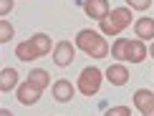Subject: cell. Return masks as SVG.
<instances>
[{
    "label": "cell",
    "mask_w": 154,
    "mask_h": 116,
    "mask_svg": "<svg viewBox=\"0 0 154 116\" xmlns=\"http://www.w3.org/2000/svg\"><path fill=\"white\" fill-rule=\"evenodd\" d=\"M51 91H53V99L58 101V104H68V101L76 96V88H73V83L68 81V78H58V81H53Z\"/></svg>",
    "instance_id": "cell-7"
},
{
    "label": "cell",
    "mask_w": 154,
    "mask_h": 116,
    "mask_svg": "<svg viewBox=\"0 0 154 116\" xmlns=\"http://www.w3.org/2000/svg\"><path fill=\"white\" fill-rule=\"evenodd\" d=\"M81 8L86 10L88 18H94V20H99V23L111 13V10H109V0H83Z\"/></svg>",
    "instance_id": "cell-8"
},
{
    "label": "cell",
    "mask_w": 154,
    "mask_h": 116,
    "mask_svg": "<svg viewBox=\"0 0 154 116\" xmlns=\"http://www.w3.org/2000/svg\"><path fill=\"white\" fill-rule=\"evenodd\" d=\"M126 5H129L131 10H149L152 0H126Z\"/></svg>",
    "instance_id": "cell-18"
},
{
    "label": "cell",
    "mask_w": 154,
    "mask_h": 116,
    "mask_svg": "<svg viewBox=\"0 0 154 116\" xmlns=\"http://www.w3.org/2000/svg\"><path fill=\"white\" fill-rule=\"evenodd\" d=\"M76 48L83 50L86 56H91V58H106L109 56V43H106V38L101 30H91V28H83L79 30V35H76Z\"/></svg>",
    "instance_id": "cell-1"
},
{
    "label": "cell",
    "mask_w": 154,
    "mask_h": 116,
    "mask_svg": "<svg viewBox=\"0 0 154 116\" xmlns=\"http://www.w3.org/2000/svg\"><path fill=\"white\" fill-rule=\"evenodd\" d=\"M104 76H106V81L111 83V86H124V83L129 81V68H126L124 63H111Z\"/></svg>",
    "instance_id": "cell-10"
},
{
    "label": "cell",
    "mask_w": 154,
    "mask_h": 116,
    "mask_svg": "<svg viewBox=\"0 0 154 116\" xmlns=\"http://www.w3.org/2000/svg\"><path fill=\"white\" fill-rule=\"evenodd\" d=\"M0 116H13V111H8V108H0Z\"/></svg>",
    "instance_id": "cell-20"
},
{
    "label": "cell",
    "mask_w": 154,
    "mask_h": 116,
    "mask_svg": "<svg viewBox=\"0 0 154 116\" xmlns=\"http://www.w3.org/2000/svg\"><path fill=\"white\" fill-rule=\"evenodd\" d=\"M30 46L35 48L38 58L48 56V53H51V35H46V33H35L33 38H30Z\"/></svg>",
    "instance_id": "cell-13"
},
{
    "label": "cell",
    "mask_w": 154,
    "mask_h": 116,
    "mask_svg": "<svg viewBox=\"0 0 154 116\" xmlns=\"http://www.w3.org/2000/svg\"><path fill=\"white\" fill-rule=\"evenodd\" d=\"M149 53H152V58H154V41H152V48H149Z\"/></svg>",
    "instance_id": "cell-21"
},
{
    "label": "cell",
    "mask_w": 154,
    "mask_h": 116,
    "mask_svg": "<svg viewBox=\"0 0 154 116\" xmlns=\"http://www.w3.org/2000/svg\"><path fill=\"white\" fill-rule=\"evenodd\" d=\"M126 25H131V8L129 5H126V8H114L104 20L99 23V28H101L104 35H119Z\"/></svg>",
    "instance_id": "cell-3"
},
{
    "label": "cell",
    "mask_w": 154,
    "mask_h": 116,
    "mask_svg": "<svg viewBox=\"0 0 154 116\" xmlns=\"http://www.w3.org/2000/svg\"><path fill=\"white\" fill-rule=\"evenodd\" d=\"M41 88H35L30 81H25V83H20L18 86V101H20L23 106H33V104H38L41 101Z\"/></svg>",
    "instance_id": "cell-9"
},
{
    "label": "cell",
    "mask_w": 154,
    "mask_h": 116,
    "mask_svg": "<svg viewBox=\"0 0 154 116\" xmlns=\"http://www.w3.org/2000/svg\"><path fill=\"white\" fill-rule=\"evenodd\" d=\"M15 58H18V61L30 63V61H35V58H38V53H35V48L30 46V41H23V43H18V46H15Z\"/></svg>",
    "instance_id": "cell-15"
},
{
    "label": "cell",
    "mask_w": 154,
    "mask_h": 116,
    "mask_svg": "<svg viewBox=\"0 0 154 116\" xmlns=\"http://www.w3.org/2000/svg\"><path fill=\"white\" fill-rule=\"evenodd\" d=\"M13 35H15V28L5 20H0V43H8V41H13Z\"/></svg>",
    "instance_id": "cell-16"
},
{
    "label": "cell",
    "mask_w": 154,
    "mask_h": 116,
    "mask_svg": "<svg viewBox=\"0 0 154 116\" xmlns=\"http://www.w3.org/2000/svg\"><path fill=\"white\" fill-rule=\"evenodd\" d=\"M13 10V0H0V15H8V13Z\"/></svg>",
    "instance_id": "cell-19"
},
{
    "label": "cell",
    "mask_w": 154,
    "mask_h": 116,
    "mask_svg": "<svg viewBox=\"0 0 154 116\" xmlns=\"http://www.w3.org/2000/svg\"><path fill=\"white\" fill-rule=\"evenodd\" d=\"M15 86H18V71L15 68H3L0 71V91L10 93Z\"/></svg>",
    "instance_id": "cell-12"
},
{
    "label": "cell",
    "mask_w": 154,
    "mask_h": 116,
    "mask_svg": "<svg viewBox=\"0 0 154 116\" xmlns=\"http://www.w3.org/2000/svg\"><path fill=\"white\" fill-rule=\"evenodd\" d=\"M134 106L142 111V116H154V91L149 88L134 91Z\"/></svg>",
    "instance_id": "cell-6"
},
{
    "label": "cell",
    "mask_w": 154,
    "mask_h": 116,
    "mask_svg": "<svg viewBox=\"0 0 154 116\" xmlns=\"http://www.w3.org/2000/svg\"><path fill=\"white\" fill-rule=\"evenodd\" d=\"M146 56H149V48L139 38H134V41L116 38L111 46V58H119V61H126V63H142Z\"/></svg>",
    "instance_id": "cell-2"
},
{
    "label": "cell",
    "mask_w": 154,
    "mask_h": 116,
    "mask_svg": "<svg viewBox=\"0 0 154 116\" xmlns=\"http://www.w3.org/2000/svg\"><path fill=\"white\" fill-rule=\"evenodd\" d=\"M134 33L139 41H152L154 38V18H137L134 20Z\"/></svg>",
    "instance_id": "cell-11"
},
{
    "label": "cell",
    "mask_w": 154,
    "mask_h": 116,
    "mask_svg": "<svg viewBox=\"0 0 154 116\" xmlns=\"http://www.w3.org/2000/svg\"><path fill=\"white\" fill-rule=\"evenodd\" d=\"M101 81H104V73H101L96 66H86V68L81 71V76H79V91L91 99V96L99 93Z\"/></svg>",
    "instance_id": "cell-4"
},
{
    "label": "cell",
    "mask_w": 154,
    "mask_h": 116,
    "mask_svg": "<svg viewBox=\"0 0 154 116\" xmlns=\"http://www.w3.org/2000/svg\"><path fill=\"white\" fill-rule=\"evenodd\" d=\"M73 58H76V46H73L71 41H61V43H56V46H53V63L58 68L71 66Z\"/></svg>",
    "instance_id": "cell-5"
},
{
    "label": "cell",
    "mask_w": 154,
    "mask_h": 116,
    "mask_svg": "<svg viewBox=\"0 0 154 116\" xmlns=\"http://www.w3.org/2000/svg\"><path fill=\"white\" fill-rule=\"evenodd\" d=\"M28 81L33 83L35 88H41V91H46L51 86V76H48V71H43V68H33L28 73Z\"/></svg>",
    "instance_id": "cell-14"
},
{
    "label": "cell",
    "mask_w": 154,
    "mask_h": 116,
    "mask_svg": "<svg viewBox=\"0 0 154 116\" xmlns=\"http://www.w3.org/2000/svg\"><path fill=\"white\" fill-rule=\"evenodd\" d=\"M104 116H131V108L129 106H111V108H106Z\"/></svg>",
    "instance_id": "cell-17"
}]
</instances>
